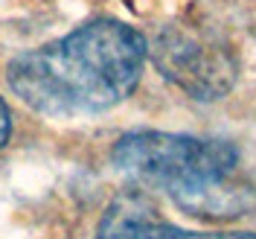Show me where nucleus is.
Segmentation results:
<instances>
[{"mask_svg":"<svg viewBox=\"0 0 256 239\" xmlns=\"http://www.w3.org/2000/svg\"><path fill=\"white\" fill-rule=\"evenodd\" d=\"M96 239H204V233H192L166 222L146 195L126 192L105 210Z\"/></svg>","mask_w":256,"mask_h":239,"instance_id":"4","label":"nucleus"},{"mask_svg":"<svg viewBox=\"0 0 256 239\" xmlns=\"http://www.w3.org/2000/svg\"><path fill=\"white\" fill-rule=\"evenodd\" d=\"M204 239H256V233H204Z\"/></svg>","mask_w":256,"mask_h":239,"instance_id":"7","label":"nucleus"},{"mask_svg":"<svg viewBox=\"0 0 256 239\" xmlns=\"http://www.w3.org/2000/svg\"><path fill=\"white\" fill-rule=\"evenodd\" d=\"M148 41L122 21H90L52 44L15 56L12 94L47 117H84L120 105L140 85Z\"/></svg>","mask_w":256,"mask_h":239,"instance_id":"1","label":"nucleus"},{"mask_svg":"<svg viewBox=\"0 0 256 239\" xmlns=\"http://www.w3.org/2000/svg\"><path fill=\"white\" fill-rule=\"evenodd\" d=\"M114 166L137 184L163 190L180 201L239 166V149L227 140L192 137L172 131H131L122 134L111 152Z\"/></svg>","mask_w":256,"mask_h":239,"instance_id":"2","label":"nucleus"},{"mask_svg":"<svg viewBox=\"0 0 256 239\" xmlns=\"http://www.w3.org/2000/svg\"><path fill=\"white\" fill-rule=\"evenodd\" d=\"M9 134H12V114H9V105L0 96V149L9 143Z\"/></svg>","mask_w":256,"mask_h":239,"instance_id":"6","label":"nucleus"},{"mask_svg":"<svg viewBox=\"0 0 256 239\" xmlns=\"http://www.w3.org/2000/svg\"><path fill=\"white\" fill-rule=\"evenodd\" d=\"M178 207L186 216L207 219V222L242 219V216L256 213V187L233 172V175L218 178V181H212L207 187L195 190L186 198H180Z\"/></svg>","mask_w":256,"mask_h":239,"instance_id":"5","label":"nucleus"},{"mask_svg":"<svg viewBox=\"0 0 256 239\" xmlns=\"http://www.w3.org/2000/svg\"><path fill=\"white\" fill-rule=\"evenodd\" d=\"M148 56L158 70L195 99H222L236 82V56L230 47L195 27L172 24L154 35Z\"/></svg>","mask_w":256,"mask_h":239,"instance_id":"3","label":"nucleus"}]
</instances>
